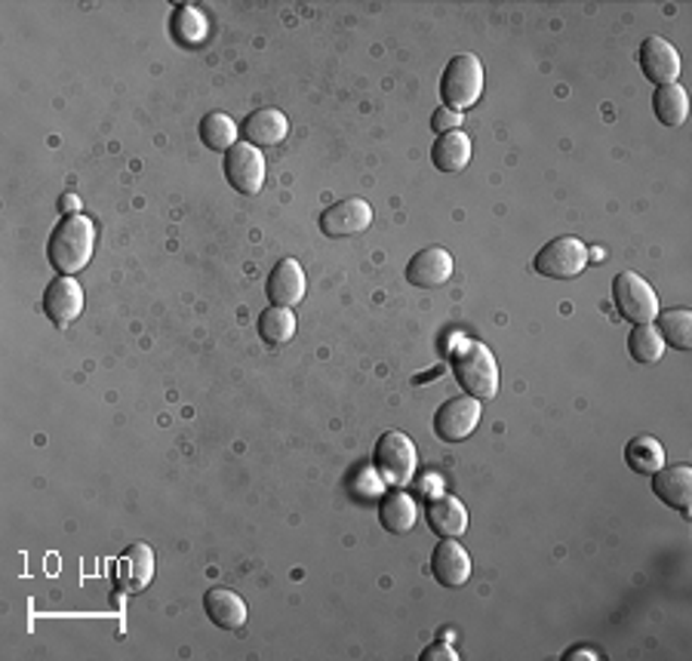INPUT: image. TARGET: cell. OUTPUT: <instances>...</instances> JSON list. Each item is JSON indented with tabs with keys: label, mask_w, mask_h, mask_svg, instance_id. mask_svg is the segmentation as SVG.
I'll return each instance as SVG.
<instances>
[{
	"label": "cell",
	"mask_w": 692,
	"mask_h": 661,
	"mask_svg": "<svg viewBox=\"0 0 692 661\" xmlns=\"http://www.w3.org/2000/svg\"><path fill=\"white\" fill-rule=\"evenodd\" d=\"M92 246H96V225L87 216H65L50 234L47 256L53 261V268L62 278H72L77 271H84L92 259Z\"/></svg>",
	"instance_id": "cell-1"
},
{
	"label": "cell",
	"mask_w": 692,
	"mask_h": 661,
	"mask_svg": "<svg viewBox=\"0 0 692 661\" xmlns=\"http://www.w3.org/2000/svg\"><path fill=\"white\" fill-rule=\"evenodd\" d=\"M453 376L474 401H493L498 394V364L483 342H465L456 348Z\"/></svg>",
	"instance_id": "cell-2"
},
{
	"label": "cell",
	"mask_w": 692,
	"mask_h": 661,
	"mask_svg": "<svg viewBox=\"0 0 692 661\" xmlns=\"http://www.w3.org/2000/svg\"><path fill=\"white\" fill-rule=\"evenodd\" d=\"M441 96L446 108L453 111H468L480 102L483 96V65L478 56L461 52L456 59L446 62L444 77H441Z\"/></svg>",
	"instance_id": "cell-3"
},
{
	"label": "cell",
	"mask_w": 692,
	"mask_h": 661,
	"mask_svg": "<svg viewBox=\"0 0 692 661\" xmlns=\"http://www.w3.org/2000/svg\"><path fill=\"white\" fill-rule=\"evenodd\" d=\"M375 468H379V477L388 483V487H407L409 480L416 477V468H419V455H416V446L404 431H385L375 443Z\"/></svg>",
	"instance_id": "cell-4"
},
{
	"label": "cell",
	"mask_w": 692,
	"mask_h": 661,
	"mask_svg": "<svg viewBox=\"0 0 692 661\" xmlns=\"http://www.w3.org/2000/svg\"><path fill=\"white\" fill-rule=\"evenodd\" d=\"M613 302H616L621 317L631 320L634 327L638 323H653L658 317L656 290L634 271H625V274L613 280Z\"/></svg>",
	"instance_id": "cell-5"
},
{
	"label": "cell",
	"mask_w": 692,
	"mask_h": 661,
	"mask_svg": "<svg viewBox=\"0 0 692 661\" xmlns=\"http://www.w3.org/2000/svg\"><path fill=\"white\" fill-rule=\"evenodd\" d=\"M588 265V246L576 237H557L539 249L533 268L542 278L551 280H569L579 278Z\"/></svg>",
	"instance_id": "cell-6"
},
{
	"label": "cell",
	"mask_w": 692,
	"mask_h": 661,
	"mask_svg": "<svg viewBox=\"0 0 692 661\" xmlns=\"http://www.w3.org/2000/svg\"><path fill=\"white\" fill-rule=\"evenodd\" d=\"M265 157L256 145L249 142H237L225 155V179L231 182V188L240 194H259L265 185Z\"/></svg>",
	"instance_id": "cell-7"
},
{
	"label": "cell",
	"mask_w": 692,
	"mask_h": 661,
	"mask_svg": "<svg viewBox=\"0 0 692 661\" xmlns=\"http://www.w3.org/2000/svg\"><path fill=\"white\" fill-rule=\"evenodd\" d=\"M480 416H483L480 401L468 397V394L465 397H453V401H446L437 409V416H434V434L441 437L444 443H461V440H468V437L478 431Z\"/></svg>",
	"instance_id": "cell-8"
},
{
	"label": "cell",
	"mask_w": 692,
	"mask_h": 661,
	"mask_svg": "<svg viewBox=\"0 0 692 661\" xmlns=\"http://www.w3.org/2000/svg\"><path fill=\"white\" fill-rule=\"evenodd\" d=\"M370 225H373V207L360 197L338 200L330 209H323V216H320V231L326 237H355Z\"/></svg>",
	"instance_id": "cell-9"
},
{
	"label": "cell",
	"mask_w": 692,
	"mask_h": 661,
	"mask_svg": "<svg viewBox=\"0 0 692 661\" xmlns=\"http://www.w3.org/2000/svg\"><path fill=\"white\" fill-rule=\"evenodd\" d=\"M640 69L658 87L677 84V77H680V56H677L675 44H668L665 37L658 35L646 37L643 47H640Z\"/></svg>",
	"instance_id": "cell-10"
},
{
	"label": "cell",
	"mask_w": 692,
	"mask_h": 661,
	"mask_svg": "<svg viewBox=\"0 0 692 661\" xmlns=\"http://www.w3.org/2000/svg\"><path fill=\"white\" fill-rule=\"evenodd\" d=\"M453 278V256L441 246H428L416 253L407 265V280L419 290H441Z\"/></svg>",
	"instance_id": "cell-11"
},
{
	"label": "cell",
	"mask_w": 692,
	"mask_h": 661,
	"mask_svg": "<svg viewBox=\"0 0 692 661\" xmlns=\"http://www.w3.org/2000/svg\"><path fill=\"white\" fill-rule=\"evenodd\" d=\"M44 311L59 330H65L84 311V290L74 278H55L44 293Z\"/></svg>",
	"instance_id": "cell-12"
},
{
	"label": "cell",
	"mask_w": 692,
	"mask_h": 661,
	"mask_svg": "<svg viewBox=\"0 0 692 661\" xmlns=\"http://www.w3.org/2000/svg\"><path fill=\"white\" fill-rule=\"evenodd\" d=\"M305 271L296 259H281L268 274V298L277 308H296L305 298Z\"/></svg>",
	"instance_id": "cell-13"
},
{
	"label": "cell",
	"mask_w": 692,
	"mask_h": 661,
	"mask_svg": "<svg viewBox=\"0 0 692 661\" xmlns=\"http://www.w3.org/2000/svg\"><path fill=\"white\" fill-rule=\"evenodd\" d=\"M431 573L444 588H461L471 578V554L456 539H441L431 554Z\"/></svg>",
	"instance_id": "cell-14"
},
{
	"label": "cell",
	"mask_w": 692,
	"mask_h": 661,
	"mask_svg": "<svg viewBox=\"0 0 692 661\" xmlns=\"http://www.w3.org/2000/svg\"><path fill=\"white\" fill-rule=\"evenodd\" d=\"M425 521L431 533H437L441 539H459L461 533H468V507L461 505L456 495H434L425 507Z\"/></svg>",
	"instance_id": "cell-15"
},
{
	"label": "cell",
	"mask_w": 692,
	"mask_h": 661,
	"mask_svg": "<svg viewBox=\"0 0 692 661\" xmlns=\"http://www.w3.org/2000/svg\"><path fill=\"white\" fill-rule=\"evenodd\" d=\"M653 492L665 505L677 507L683 514H690L692 505V468L690 465H671L653 474Z\"/></svg>",
	"instance_id": "cell-16"
},
{
	"label": "cell",
	"mask_w": 692,
	"mask_h": 661,
	"mask_svg": "<svg viewBox=\"0 0 692 661\" xmlns=\"http://www.w3.org/2000/svg\"><path fill=\"white\" fill-rule=\"evenodd\" d=\"M289 133V121H286L284 111L277 108H259L252 111L247 121H244V139L256 148H271V145H281Z\"/></svg>",
	"instance_id": "cell-17"
},
{
	"label": "cell",
	"mask_w": 692,
	"mask_h": 661,
	"mask_svg": "<svg viewBox=\"0 0 692 661\" xmlns=\"http://www.w3.org/2000/svg\"><path fill=\"white\" fill-rule=\"evenodd\" d=\"M203 610L210 615V622L225 631H237L247 625L249 610L240 593L228 591V588H210L203 597Z\"/></svg>",
	"instance_id": "cell-18"
},
{
	"label": "cell",
	"mask_w": 692,
	"mask_h": 661,
	"mask_svg": "<svg viewBox=\"0 0 692 661\" xmlns=\"http://www.w3.org/2000/svg\"><path fill=\"white\" fill-rule=\"evenodd\" d=\"M419 521V505L400 487H394L379 505V523L391 536H404Z\"/></svg>",
	"instance_id": "cell-19"
},
{
	"label": "cell",
	"mask_w": 692,
	"mask_h": 661,
	"mask_svg": "<svg viewBox=\"0 0 692 661\" xmlns=\"http://www.w3.org/2000/svg\"><path fill=\"white\" fill-rule=\"evenodd\" d=\"M431 160L441 173H459L471 160V136H465L461 130L437 136L434 148H431Z\"/></svg>",
	"instance_id": "cell-20"
},
{
	"label": "cell",
	"mask_w": 692,
	"mask_h": 661,
	"mask_svg": "<svg viewBox=\"0 0 692 661\" xmlns=\"http://www.w3.org/2000/svg\"><path fill=\"white\" fill-rule=\"evenodd\" d=\"M625 462H628V468L634 470V474H646V477H653L656 470L665 468L668 455H665V446L658 443L656 437L640 434L625 446Z\"/></svg>",
	"instance_id": "cell-21"
},
{
	"label": "cell",
	"mask_w": 692,
	"mask_h": 661,
	"mask_svg": "<svg viewBox=\"0 0 692 661\" xmlns=\"http://www.w3.org/2000/svg\"><path fill=\"white\" fill-rule=\"evenodd\" d=\"M151 578H155V551L148 544H129L124 551V591H145Z\"/></svg>",
	"instance_id": "cell-22"
},
{
	"label": "cell",
	"mask_w": 692,
	"mask_h": 661,
	"mask_svg": "<svg viewBox=\"0 0 692 661\" xmlns=\"http://www.w3.org/2000/svg\"><path fill=\"white\" fill-rule=\"evenodd\" d=\"M200 142H203L210 151L228 155L231 148L237 145V123L231 121L228 114H222V111H210V114L200 121Z\"/></svg>",
	"instance_id": "cell-23"
},
{
	"label": "cell",
	"mask_w": 692,
	"mask_h": 661,
	"mask_svg": "<svg viewBox=\"0 0 692 661\" xmlns=\"http://www.w3.org/2000/svg\"><path fill=\"white\" fill-rule=\"evenodd\" d=\"M653 111L656 118L665 126H680L690 114V99H687V89L677 87V84H668V87H656L653 93Z\"/></svg>",
	"instance_id": "cell-24"
},
{
	"label": "cell",
	"mask_w": 692,
	"mask_h": 661,
	"mask_svg": "<svg viewBox=\"0 0 692 661\" xmlns=\"http://www.w3.org/2000/svg\"><path fill=\"white\" fill-rule=\"evenodd\" d=\"M658 332L665 339V345L677 351L692 348V311L690 308H671V311H658Z\"/></svg>",
	"instance_id": "cell-25"
},
{
	"label": "cell",
	"mask_w": 692,
	"mask_h": 661,
	"mask_svg": "<svg viewBox=\"0 0 692 661\" xmlns=\"http://www.w3.org/2000/svg\"><path fill=\"white\" fill-rule=\"evenodd\" d=\"M259 332H262L268 345H286L296 335V314H293V308L271 305L259 317Z\"/></svg>",
	"instance_id": "cell-26"
},
{
	"label": "cell",
	"mask_w": 692,
	"mask_h": 661,
	"mask_svg": "<svg viewBox=\"0 0 692 661\" xmlns=\"http://www.w3.org/2000/svg\"><path fill=\"white\" fill-rule=\"evenodd\" d=\"M628 351L638 364H656L665 354V339L653 323H638L628 335Z\"/></svg>",
	"instance_id": "cell-27"
},
{
	"label": "cell",
	"mask_w": 692,
	"mask_h": 661,
	"mask_svg": "<svg viewBox=\"0 0 692 661\" xmlns=\"http://www.w3.org/2000/svg\"><path fill=\"white\" fill-rule=\"evenodd\" d=\"M170 28H173V35H176L182 44H188V47H197V44L207 40V16H203L197 7H191V3L176 7V13L170 19Z\"/></svg>",
	"instance_id": "cell-28"
},
{
	"label": "cell",
	"mask_w": 692,
	"mask_h": 661,
	"mask_svg": "<svg viewBox=\"0 0 692 661\" xmlns=\"http://www.w3.org/2000/svg\"><path fill=\"white\" fill-rule=\"evenodd\" d=\"M461 121H465V114H459V111H453V108H437L434 111V118H431V126H434V133H453V130H459Z\"/></svg>",
	"instance_id": "cell-29"
},
{
	"label": "cell",
	"mask_w": 692,
	"mask_h": 661,
	"mask_svg": "<svg viewBox=\"0 0 692 661\" xmlns=\"http://www.w3.org/2000/svg\"><path fill=\"white\" fill-rule=\"evenodd\" d=\"M422 661H459V652H453V646L434 644L422 652Z\"/></svg>",
	"instance_id": "cell-30"
},
{
	"label": "cell",
	"mask_w": 692,
	"mask_h": 661,
	"mask_svg": "<svg viewBox=\"0 0 692 661\" xmlns=\"http://www.w3.org/2000/svg\"><path fill=\"white\" fill-rule=\"evenodd\" d=\"M564 659H567V661H594V659H601V656H597L594 649H588V646H579V649H572V652H567Z\"/></svg>",
	"instance_id": "cell-31"
},
{
	"label": "cell",
	"mask_w": 692,
	"mask_h": 661,
	"mask_svg": "<svg viewBox=\"0 0 692 661\" xmlns=\"http://www.w3.org/2000/svg\"><path fill=\"white\" fill-rule=\"evenodd\" d=\"M59 209H62L65 216H77V212H81V200H77L74 194H65V197H59Z\"/></svg>",
	"instance_id": "cell-32"
}]
</instances>
